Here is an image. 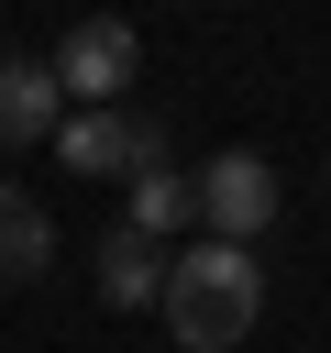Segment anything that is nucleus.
<instances>
[{
	"mask_svg": "<svg viewBox=\"0 0 331 353\" xmlns=\"http://www.w3.org/2000/svg\"><path fill=\"white\" fill-rule=\"evenodd\" d=\"M254 320H265V276H254L243 243H199V254H177V276H166V331H177L188 353H232Z\"/></svg>",
	"mask_w": 331,
	"mask_h": 353,
	"instance_id": "f257e3e1",
	"label": "nucleus"
},
{
	"mask_svg": "<svg viewBox=\"0 0 331 353\" xmlns=\"http://www.w3.org/2000/svg\"><path fill=\"white\" fill-rule=\"evenodd\" d=\"M188 210H199V188H188L177 165H166V176H132V232H154V243H166Z\"/></svg>",
	"mask_w": 331,
	"mask_h": 353,
	"instance_id": "0eeeda50",
	"label": "nucleus"
},
{
	"mask_svg": "<svg viewBox=\"0 0 331 353\" xmlns=\"http://www.w3.org/2000/svg\"><path fill=\"white\" fill-rule=\"evenodd\" d=\"M66 121V88L44 55H0V143H44Z\"/></svg>",
	"mask_w": 331,
	"mask_h": 353,
	"instance_id": "39448f33",
	"label": "nucleus"
},
{
	"mask_svg": "<svg viewBox=\"0 0 331 353\" xmlns=\"http://www.w3.org/2000/svg\"><path fill=\"white\" fill-rule=\"evenodd\" d=\"M44 66H55V88L121 110V88H132V66H143V33H132L121 11H88V22H66V44H55Z\"/></svg>",
	"mask_w": 331,
	"mask_h": 353,
	"instance_id": "f03ea898",
	"label": "nucleus"
},
{
	"mask_svg": "<svg viewBox=\"0 0 331 353\" xmlns=\"http://www.w3.org/2000/svg\"><path fill=\"white\" fill-rule=\"evenodd\" d=\"M88 265H99V298H110V309H166L177 254H166L154 232H132V221H121V232H99V254H88Z\"/></svg>",
	"mask_w": 331,
	"mask_h": 353,
	"instance_id": "20e7f679",
	"label": "nucleus"
},
{
	"mask_svg": "<svg viewBox=\"0 0 331 353\" xmlns=\"http://www.w3.org/2000/svg\"><path fill=\"white\" fill-rule=\"evenodd\" d=\"M55 265V221L22 199V188H0V287H22V276H44Z\"/></svg>",
	"mask_w": 331,
	"mask_h": 353,
	"instance_id": "423d86ee",
	"label": "nucleus"
},
{
	"mask_svg": "<svg viewBox=\"0 0 331 353\" xmlns=\"http://www.w3.org/2000/svg\"><path fill=\"white\" fill-rule=\"evenodd\" d=\"M188 188H199L210 243H243V254H254V232L276 221V165H265V154H221V165H199Z\"/></svg>",
	"mask_w": 331,
	"mask_h": 353,
	"instance_id": "7ed1b4c3",
	"label": "nucleus"
}]
</instances>
